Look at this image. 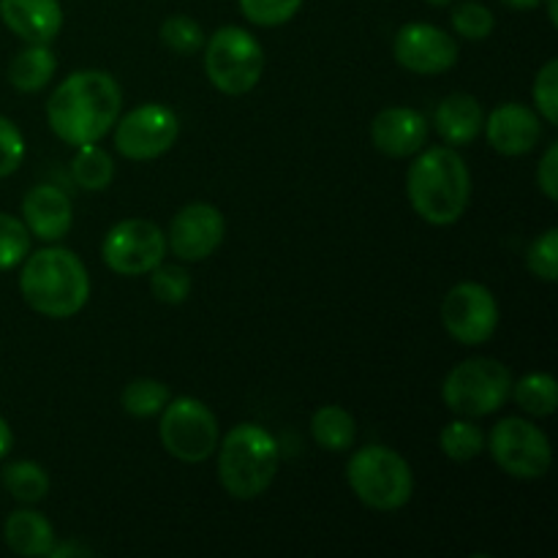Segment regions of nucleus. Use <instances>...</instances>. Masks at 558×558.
Listing matches in <instances>:
<instances>
[{"mask_svg": "<svg viewBox=\"0 0 558 558\" xmlns=\"http://www.w3.org/2000/svg\"><path fill=\"white\" fill-rule=\"evenodd\" d=\"M123 112V90L109 71L85 69L65 76L47 101V123L65 145H96Z\"/></svg>", "mask_w": 558, "mask_h": 558, "instance_id": "1", "label": "nucleus"}, {"mask_svg": "<svg viewBox=\"0 0 558 558\" xmlns=\"http://www.w3.org/2000/svg\"><path fill=\"white\" fill-rule=\"evenodd\" d=\"M407 196L425 223L450 227L466 213L472 199L466 161L450 145L420 150L407 172Z\"/></svg>", "mask_w": 558, "mask_h": 558, "instance_id": "2", "label": "nucleus"}, {"mask_svg": "<svg viewBox=\"0 0 558 558\" xmlns=\"http://www.w3.org/2000/svg\"><path fill=\"white\" fill-rule=\"evenodd\" d=\"M22 300L47 319H71L90 300L87 267L69 248H41L27 254L20 272Z\"/></svg>", "mask_w": 558, "mask_h": 558, "instance_id": "3", "label": "nucleus"}, {"mask_svg": "<svg viewBox=\"0 0 558 558\" xmlns=\"http://www.w3.org/2000/svg\"><path fill=\"white\" fill-rule=\"evenodd\" d=\"M218 480L232 499L251 501L267 494L278 474V441L256 423H240L218 445Z\"/></svg>", "mask_w": 558, "mask_h": 558, "instance_id": "4", "label": "nucleus"}, {"mask_svg": "<svg viewBox=\"0 0 558 558\" xmlns=\"http://www.w3.org/2000/svg\"><path fill=\"white\" fill-rule=\"evenodd\" d=\"M347 480L352 494L365 507L379 512H396L412 501L414 474L401 452L381 445H368L354 452L347 463Z\"/></svg>", "mask_w": 558, "mask_h": 558, "instance_id": "5", "label": "nucleus"}, {"mask_svg": "<svg viewBox=\"0 0 558 558\" xmlns=\"http://www.w3.org/2000/svg\"><path fill=\"white\" fill-rule=\"evenodd\" d=\"M512 392V374L494 357H472L458 363L441 385V401L452 414L466 420L499 412Z\"/></svg>", "mask_w": 558, "mask_h": 558, "instance_id": "6", "label": "nucleus"}, {"mask_svg": "<svg viewBox=\"0 0 558 558\" xmlns=\"http://www.w3.org/2000/svg\"><path fill=\"white\" fill-rule=\"evenodd\" d=\"M265 71L262 44L245 27L223 25L205 41V74L227 96L254 90Z\"/></svg>", "mask_w": 558, "mask_h": 558, "instance_id": "7", "label": "nucleus"}, {"mask_svg": "<svg viewBox=\"0 0 558 558\" xmlns=\"http://www.w3.org/2000/svg\"><path fill=\"white\" fill-rule=\"evenodd\" d=\"M158 439L183 463H205L218 450V420L199 398H169L161 409Z\"/></svg>", "mask_w": 558, "mask_h": 558, "instance_id": "8", "label": "nucleus"}, {"mask_svg": "<svg viewBox=\"0 0 558 558\" xmlns=\"http://www.w3.org/2000/svg\"><path fill=\"white\" fill-rule=\"evenodd\" d=\"M496 466L518 480H539L550 472L554 450L543 430L523 417H505L485 439Z\"/></svg>", "mask_w": 558, "mask_h": 558, "instance_id": "9", "label": "nucleus"}, {"mask_svg": "<svg viewBox=\"0 0 558 558\" xmlns=\"http://www.w3.org/2000/svg\"><path fill=\"white\" fill-rule=\"evenodd\" d=\"M104 265L125 278L147 276L167 259V234L145 218H125L107 232L101 243Z\"/></svg>", "mask_w": 558, "mask_h": 558, "instance_id": "10", "label": "nucleus"}, {"mask_svg": "<svg viewBox=\"0 0 558 558\" xmlns=\"http://www.w3.org/2000/svg\"><path fill=\"white\" fill-rule=\"evenodd\" d=\"M114 131V150L129 161H153L172 150L180 136V120L163 104H145L120 114Z\"/></svg>", "mask_w": 558, "mask_h": 558, "instance_id": "11", "label": "nucleus"}, {"mask_svg": "<svg viewBox=\"0 0 558 558\" xmlns=\"http://www.w3.org/2000/svg\"><path fill=\"white\" fill-rule=\"evenodd\" d=\"M441 325L463 347H483L499 327V303L488 287L463 281L447 292L441 303Z\"/></svg>", "mask_w": 558, "mask_h": 558, "instance_id": "12", "label": "nucleus"}, {"mask_svg": "<svg viewBox=\"0 0 558 558\" xmlns=\"http://www.w3.org/2000/svg\"><path fill=\"white\" fill-rule=\"evenodd\" d=\"M227 234V218L210 202H191L174 213L167 232V248L172 251L174 259L194 262L207 259L218 251Z\"/></svg>", "mask_w": 558, "mask_h": 558, "instance_id": "13", "label": "nucleus"}, {"mask_svg": "<svg viewBox=\"0 0 558 558\" xmlns=\"http://www.w3.org/2000/svg\"><path fill=\"white\" fill-rule=\"evenodd\" d=\"M392 54L401 69L412 74L436 76L458 63V41L430 22H409L396 33Z\"/></svg>", "mask_w": 558, "mask_h": 558, "instance_id": "14", "label": "nucleus"}, {"mask_svg": "<svg viewBox=\"0 0 558 558\" xmlns=\"http://www.w3.org/2000/svg\"><path fill=\"white\" fill-rule=\"evenodd\" d=\"M371 142L390 158L417 156L428 142V120L412 107L381 109L371 123Z\"/></svg>", "mask_w": 558, "mask_h": 558, "instance_id": "15", "label": "nucleus"}, {"mask_svg": "<svg viewBox=\"0 0 558 558\" xmlns=\"http://www.w3.org/2000/svg\"><path fill=\"white\" fill-rule=\"evenodd\" d=\"M22 223L33 238L44 243H58L74 227V205L58 185H36L22 199Z\"/></svg>", "mask_w": 558, "mask_h": 558, "instance_id": "16", "label": "nucleus"}, {"mask_svg": "<svg viewBox=\"0 0 558 558\" xmlns=\"http://www.w3.org/2000/svg\"><path fill=\"white\" fill-rule=\"evenodd\" d=\"M485 136L501 156H526L543 136L539 114L523 104H501L485 118Z\"/></svg>", "mask_w": 558, "mask_h": 558, "instance_id": "17", "label": "nucleus"}, {"mask_svg": "<svg viewBox=\"0 0 558 558\" xmlns=\"http://www.w3.org/2000/svg\"><path fill=\"white\" fill-rule=\"evenodd\" d=\"M0 20L25 44H52L63 31L60 0H0Z\"/></svg>", "mask_w": 558, "mask_h": 558, "instance_id": "18", "label": "nucleus"}, {"mask_svg": "<svg viewBox=\"0 0 558 558\" xmlns=\"http://www.w3.org/2000/svg\"><path fill=\"white\" fill-rule=\"evenodd\" d=\"M483 107L469 93H452V96L441 98L434 112L436 131H439V136L450 147H461L477 140L480 131H483Z\"/></svg>", "mask_w": 558, "mask_h": 558, "instance_id": "19", "label": "nucleus"}, {"mask_svg": "<svg viewBox=\"0 0 558 558\" xmlns=\"http://www.w3.org/2000/svg\"><path fill=\"white\" fill-rule=\"evenodd\" d=\"M3 539L9 545L11 554L25 556V558H41L52 554L54 543V529L41 512L36 510H16L5 518Z\"/></svg>", "mask_w": 558, "mask_h": 558, "instance_id": "20", "label": "nucleus"}, {"mask_svg": "<svg viewBox=\"0 0 558 558\" xmlns=\"http://www.w3.org/2000/svg\"><path fill=\"white\" fill-rule=\"evenodd\" d=\"M54 71H58V58H54L52 47L27 44L9 63V82L20 93H38L52 82Z\"/></svg>", "mask_w": 558, "mask_h": 558, "instance_id": "21", "label": "nucleus"}, {"mask_svg": "<svg viewBox=\"0 0 558 558\" xmlns=\"http://www.w3.org/2000/svg\"><path fill=\"white\" fill-rule=\"evenodd\" d=\"M311 436L327 452H349L357 441V423L343 407H322L311 417Z\"/></svg>", "mask_w": 558, "mask_h": 558, "instance_id": "22", "label": "nucleus"}, {"mask_svg": "<svg viewBox=\"0 0 558 558\" xmlns=\"http://www.w3.org/2000/svg\"><path fill=\"white\" fill-rule=\"evenodd\" d=\"M3 488L20 505H38L49 494V474L36 461H14L0 474Z\"/></svg>", "mask_w": 558, "mask_h": 558, "instance_id": "23", "label": "nucleus"}, {"mask_svg": "<svg viewBox=\"0 0 558 558\" xmlns=\"http://www.w3.org/2000/svg\"><path fill=\"white\" fill-rule=\"evenodd\" d=\"M510 398L532 417H550L558 407L556 379L550 374H526L523 379L512 381Z\"/></svg>", "mask_w": 558, "mask_h": 558, "instance_id": "24", "label": "nucleus"}, {"mask_svg": "<svg viewBox=\"0 0 558 558\" xmlns=\"http://www.w3.org/2000/svg\"><path fill=\"white\" fill-rule=\"evenodd\" d=\"M71 174L76 185L85 191H104L109 189L114 178V161L104 147L82 145L76 147V156L71 158Z\"/></svg>", "mask_w": 558, "mask_h": 558, "instance_id": "25", "label": "nucleus"}, {"mask_svg": "<svg viewBox=\"0 0 558 558\" xmlns=\"http://www.w3.org/2000/svg\"><path fill=\"white\" fill-rule=\"evenodd\" d=\"M439 447L450 461L466 463L483 456L485 434L466 417H458L456 423H447L439 434Z\"/></svg>", "mask_w": 558, "mask_h": 558, "instance_id": "26", "label": "nucleus"}, {"mask_svg": "<svg viewBox=\"0 0 558 558\" xmlns=\"http://www.w3.org/2000/svg\"><path fill=\"white\" fill-rule=\"evenodd\" d=\"M169 398L172 396H169V387L163 385V381L142 376V379H134L125 385L123 396H120V407H123L131 417L147 420L161 414V409L167 407Z\"/></svg>", "mask_w": 558, "mask_h": 558, "instance_id": "27", "label": "nucleus"}, {"mask_svg": "<svg viewBox=\"0 0 558 558\" xmlns=\"http://www.w3.org/2000/svg\"><path fill=\"white\" fill-rule=\"evenodd\" d=\"M31 240L33 234L27 232L22 218L0 213V272L14 270L25 262V256L31 254Z\"/></svg>", "mask_w": 558, "mask_h": 558, "instance_id": "28", "label": "nucleus"}, {"mask_svg": "<svg viewBox=\"0 0 558 558\" xmlns=\"http://www.w3.org/2000/svg\"><path fill=\"white\" fill-rule=\"evenodd\" d=\"M150 292L158 303L180 305L191 294V276L183 265H167L161 262L150 270Z\"/></svg>", "mask_w": 558, "mask_h": 558, "instance_id": "29", "label": "nucleus"}, {"mask_svg": "<svg viewBox=\"0 0 558 558\" xmlns=\"http://www.w3.org/2000/svg\"><path fill=\"white\" fill-rule=\"evenodd\" d=\"M158 36H161L163 47L172 49V52H178V54L199 52V49L205 47V41H207L205 31H202L199 22L191 20V16H185V14L169 16V20H163Z\"/></svg>", "mask_w": 558, "mask_h": 558, "instance_id": "30", "label": "nucleus"}, {"mask_svg": "<svg viewBox=\"0 0 558 558\" xmlns=\"http://www.w3.org/2000/svg\"><path fill=\"white\" fill-rule=\"evenodd\" d=\"M450 20L452 31L461 38H466V41H485L496 27L494 11L485 3H477V0H466V3L456 5Z\"/></svg>", "mask_w": 558, "mask_h": 558, "instance_id": "31", "label": "nucleus"}, {"mask_svg": "<svg viewBox=\"0 0 558 558\" xmlns=\"http://www.w3.org/2000/svg\"><path fill=\"white\" fill-rule=\"evenodd\" d=\"M300 9H303V0H240L245 20L259 27L287 25Z\"/></svg>", "mask_w": 558, "mask_h": 558, "instance_id": "32", "label": "nucleus"}, {"mask_svg": "<svg viewBox=\"0 0 558 558\" xmlns=\"http://www.w3.org/2000/svg\"><path fill=\"white\" fill-rule=\"evenodd\" d=\"M526 265L529 270H532V276H537L539 281H558V229H545V232L534 240L532 248H529Z\"/></svg>", "mask_w": 558, "mask_h": 558, "instance_id": "33", "label": "nucleus"}, {"mask_svg": "<svg viewBox=\"0 0 558 558\" xmlns=\"http://www.w3.org/2000/svg\"><path fill=\"white\" fill-rule=\"evenodd\" d=\"M534 104H537V114L548 125H558V60L550 58L543 69L534 76L532 87Z\"/></svg>", "mask_w": 558, "mask_h": 558, "instance_id": "34", "label": "nucleus"}, {"mask_svg": "<svg viewBox=\"0 0 558 558\" xmlns=\"http://www.w3.org/2000/svg\"><path fill=\"white\" fill-rule=\"evenodd\" d=\"M25 158V136L16 129L14 120L0 114V180L14 174Z\"/></svg>", "mask_w": 558, "mask_h": 558, "instance_id": "35", "label": "nucleus"}, {"mask_svg": "<svg viewBox=\"0 0 558 558\" xmlns=\"http://www.w3.org/2000/svg\"><path fill=\"white\" fill-rule=\"evenodd\" d=\"M537 185L550 202H558V142H550L537 167Z\"/></svg>", "mask_w": 558, "mask_h": 558, "instance_id": "36", "label": "nucleus"}, {"mask_svg": "<svg viewBox=\"0 0 558 558\" xmlns=\"http://www.w3.org/2000/svg\"><path fill=\"white\" fill-rule=\"evenodd\" d=\"M52 558H65V556H93L90 548H85V545H76V543H54L52 554H49Z\"/></svg>", "mask_w": 558, "mask_h": 558, "instance_id": "37", "label": "nucleus"}, {"mask_svg": "<svg viewBox=\"0 0 558 558\" xmlns=\"http://www.w3.org/2000/svg\"><path fill=\"white\" fill-rule=\"evenodd\" d=\"M11 447H14V434H11V425L0 417V461L9 456Z\"/></svg>", "mask_w": 558, "mask_h": 558, "instance_id": "38", "label": "nucleus"}, {"mask_svg": "<svg viewBox=\"0 0 558 558\" xmlns=\"http://www.w3.org/2000/svg\"><path fill=\"white\" fill-rule=\"evenodd\" d=\"M501 3L512 11H534L543 5V0H501Z\"/></svg>", "mask_w": 558, "mask_h": 558, "instance_id": "39", "label": "nucleus"}, {"mask_svg": "<svg viewBox=\"0 0 558 558\" xmlns=\"http://www.w3.org/2000/svg\"><path fill=\"white\" fill-rule=\"evenodd\" d=\"M543 3H548V20H550V25L558 27V0H543Z\"/></svg>", "mask_w": 558, "mask_h": 558, "instance_id": "40", "label": "nucleus"}, {"mask_svg": "<svg viewBox=\"0 0 558 558\" xmlns=\"http://www.w3.org/2000/svg\"><path fill=\"white\" fill-rule=\"evenodd\" d=\"M425 3H430V5H439V9H441V5H450L452 0H425Z\"/></svg>", "mask_w": 558, "mask_h": 558, "instance_id": "41", "label": "nucleus"}]
</instances>
